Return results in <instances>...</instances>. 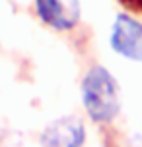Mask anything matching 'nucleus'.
I'll return each instance as SVG.
<instances>
[{
  "label": "nucleus",
  "instance_id": "nucleus-1",
  "mask_svg": "<svg viewBox=\"0 0 142 147\" xmlns=\"http://www.w3.org/2000/svg\"><path fill=\"white\" fill-rule=\"evenodd\" d=\"M82 103L94 122L107 124L119 114V85L103 66H94L82 80Z\"/></svg>",
  "mask_w": 142,
  "mask_h": 147
},
{
  "label": "nucleus",
  "instance_id": "nucleus-2",
  "mask_svg": "<svg viewBox=\"0 0 142 147\" xmlns=\"http://www.w3.org/2000/svg\"><path fill=\"white\" fill-rule=\"evenodd\" d=\"M109 41L117 54L132 62H142V23L138 20L127 14L117 16Z\"/></svg>",
  "mask_w": 142,
  "mask_h": 147
},
{
  "label": "nucleus",
  "instance_id": "nucleus-3",
  "mask_svg": "<svg viewBox=\"0 0 142 147\" xmlns=\"http://www.w3.org/2000/svg\"><path fill=\"white\" fill-rule=\"evenodd\" d=\"M35 10L41 22L57 31H68L80 22L78 0H35Z\"/></svg>",
  "mask_w": 142,
  "mask_h": 147
},
{
  "label": "nucleus",
  "instance_id": "nucleus-4",
  "mask_svg": "<svg viewBox=\"0 0 142 147\" xmlns=\"http://www.w3.org/2000/svg\"><path fill=\"white\" fill-rule=\"evenodd\" d=\"M84 140L86 130L78 118H59L45 128L41 147H82Z\"/></svg>",
  "mask_w": 142,
  "mask_h": 147
},
{
  "label": "nucleus",
  "instance_id": "nucleus-5",
  "mask_svg": "<svg viewBox=\"0 0 142 147\" xmlns=\"http://www.w3.org/2000/svg\"><path fill=\"white\" fill-rule=\"evenodd\" d=\"M125 147H142V136H140V134H134V136L127 141V145H125Z\"/></svg>",
  "mask_w": 142,
  "mask_h": 147
}]
</instances>
